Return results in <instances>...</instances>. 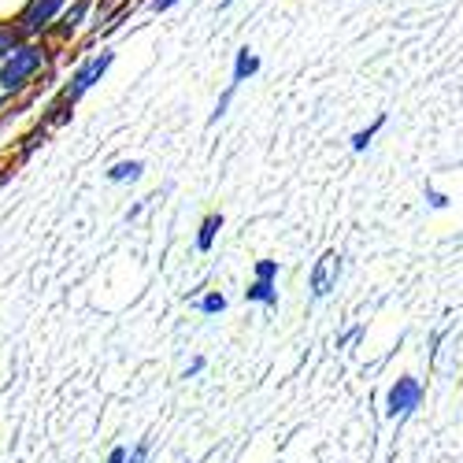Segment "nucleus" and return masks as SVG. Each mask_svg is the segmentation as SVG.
<instances>
[{"mask_svg": "<svg viewBox=\"0 0 463 463\" xmlns=\"http://www.w3.org/2000/svg\"><path fill=\"white\" fill-rule=\"evenodd\" d=\"M245 300L249 304H260V307H279V282L275 279H252L249 289H245Z\"/></svg>", "mask_w": 463, "mask_h": 463, "instance_id": "obj_6", "label": "nucleus"}, {"mask_svg": "<svg viewBox=\"0 0 463 463\" xmlns=\"http://www.w3.org/2000/svg\"><path fill=\"white\" fill-rule=\"evenodd\" d=\"M145 204H148V201H137V204H134V208H130V212H127V222H134V219H137V215H141V212H145Z\"/></svg>", "mask_w": 463, "mask_h": 463, "instance_id": "obj_22", "label": "nucleus"}, {"mask_svg": "<svg viewBox=\"0 0 463 463\" xmlns=\"http://www.w3.org/2000/svg\"><path fill=\"white\" fill-rule=\"evenodd\" d=\"M42 67H45V49L30 45V42H19L5 60H0V93L5 97L23 93L37 74H42Z\"/></svg>", "mask_w": 463, "mask_h": 463, "instance_id": "obj_1", "label": "nucleus"}, {"mask_svg": "<svg viewBox=\"0 0 463 463\" xmlns=\"http://www.w3.org/2000/svg\"><path fill=\"white\" fill-rule=\"evenodd\" d=\"M148 456H152V438H137L127 449V463H148Z\"/></svg>", "mask_w": 463, "mask_h": 463, "instance_id": "obj_14", "label": "nucleus"}, {"mask_svg": "<svg viewBox=\"0 0 463 463\" xmlns=\"http://www.w3.org/2000/svg\"><path fill=\"white\" fill-rule=\"evenodd\" d=\"M234 93H238V86H226V90H222V97L215 100V111L208 115V123H219V119H222V115L230 111V104H234Z\"/></svg>", "mask_w": 463, "mask_h": 463, "instance_id": "obj_15", "label": "nucleus"}, {"mask_svg": "<svg viewBox=\"0 0 463 463\" xmlns=\"http://www.w3.org/2000/svg\"><path fill=\"white\" fill-rule=\"evenodd\" d=\"M141 175H145V164H141V160H119V164H111V167H108V182H111V185L137 182Z\"/></svg>", "mask_w": 463, "mask_h": 463, "instance_id": "obj_10", "label": "nucleus"}, {"mask_svg": "<svg viewBox=\"0 0 463 463\" xmlns=\"http://www.w3.org/2000/svg\"><path fill=\"white\" fill-rule=\"evenodd\" d=\"M360 334H364V326H353V330H345L341 337H337V349H345L349 341H360Z\"/></svg>", "mask_w": 463, "mask_h": 463, "instance_id": "obj_18", "label": "nucleus"}, {"mask_svg": "<svg viewBox=\"0 0 463 463\" xmlns=\"http://www.w3.org/2000/svg\"><path fill=\"white\" fill-rule=\"evenodd\" d=\"M115 63V52L111 49H104V52H97V56H90V60H82L79 67H74L71 71V79H67V86H63V93H60V100L63 104H79L100 79H104V74H108V67Z\"/></svg>", "mask_w": 463, "mask_h": 463, "instance_id": "obj_2", "label": "nucleus"}, {"mask_svg": "<svg viewBox=\"0 0 463 463\" xmlns=\"http://www.w3.org/2000/svg\"><path fill=\"white\" fill-rule=\"evenodd\" d=\"M427 201H430V208H449V197L438 189H427Z\"/></svg>", "mask_w": 463, "mask_h": 463, "instance_id": "obj_19", "label": "nucleus"}, {"mask_svg": "<svg viewBox=\"0 0 463 463\" xmlns=\"http://www.w3.org/2000/svg\"><path fill=\"white\" fill-rule=\"evenodd\" d=\"M341 267H345V260H341V252H334V249H326V252L312 263V271H307V289H312V300H326V297L337 289Z\"/></svg>", "mask_w": 463, "mask_h": 463, "instance_id": "obj_4", "label": "nucleus"}, {"mask_svg": "<svg viewBox=\"0 0 463 463\" xmlns=\"http://www.w3.org/2000/svg\"><path fill=\"white\" fill-rule=\"evenodd\" d=\"M104 463H127V445H115L111 452H108V459Z\"/></svg>", "mask_w": 463, "mask_h": 463, "instance_id": "obj_20", "label": "nucleus"}, {"mask_svg": "<svg viewBox=\"0 0 463 463\" xmlns=\"http://www.w3.org/2000/svg\"><path fill=\"white\" fill-rule=\"evenodd\" d=\"M222 222H226L222 212H212V215L201 219V226H197V252H212L215 249V238H219Z\"/></svg>", "mask_w": 463, "mask_h": 463, "instance_id": "obj_8", "label": "nucleus"}, {"mask_svg": "<svg viewBox=\"0 0 463 463\" xmlns=\"http://www.w3.org/2000/svg\"><path fill=\"white\" fill-rule=\"evenodd\" d=\"M230 5H234V0H219V12H226Z\"/></svg>", "mask_w": 463, "mask_h": 463, "instance_id": "obj_23", "label": "nucleus"}, {"mask_svg": "<svg viewBox=\"0 0 463 463\" xmlns=\"http://www.w3.org/2000/svg\"><path fill=\"white\" fill-rule=\"evenodd\" d=\"M23 42V33H19V26L15 23H0V60H5L15 45Z\"/></svg>", "mask_w": 463, "mask_h": 463, "instance_id": "obj_13", "label": "nucleus"}, {"mask_svg": "<svg viewBox=\"0 0 463 463\" xmlns=\"http://www.w3.org/2000/svg\"><path fill=\"white\" fill-rule=\"evenodd\" d=\"M178 0H148V12H171Z\"/></svg>", "mask_w": 463, "mask_h": 463, "instance_id": "obj_21", "label": "nucleus"}, {"mask_svg": "<svg viewBox=\"0 0 463 463\" xmlns=\"http://www.w3.org/2000/svg\"><path fill=\"white\" fill-rule=\"evenodd\" d=\"M86 12H90V0H79L74 8H67L63 12V19H60V37H71L74 30L82 26V19H86Z\"/></svg>", "mask_w": 463, "mask_h": 463, "instance_id": "obj_11", "label": "nucleus"}, {"mask_svg": "<svg viewBox=\"0 0 463 463\" xmlns=\"http://www.w3.org/2000/svg\"><path fill=\"white\" fill-rule=\"evenodd\" d=\"M422 397H427L422 382H419L415 374H401V378L390 385V393H385V419L404 422L415 408H422Z\"/></svg>", "mask_w": 463, "mask_h": 463, "instance_id": "obj_3", "label": "nucleus"}, {"mask_svg": "<svg viewBox=\"0 0 463 463\" xmlns=\"http://www.w3.org/2000/svg\"><path fill=\"white\" fill-rule=\"evenodd\" d=\"M279 271H282V263H279V260H256L252 279H275V282H279Z\"/></svg>", "mask_w": 463, "mask_h": 463, "instance_id": "obj_16", "label": "nucleus"}, {"mask_svg": "<svg viewBox=\"0 0 463 463\" xmlns=\"http://www.w3.org/2000/svg\"><path fill=\"white\" fill-rule=\"evenodd\" d=\"M382 127H385V111L378 115V119H374L371 127H364V130H356V134H353V152H367V145L374 141V134H378Z\"/></svg>", "mask_w": 463, "mask_h": 463, "instance_id": "obj_12", "label": "nucleus"}, {"mask_svg": "<svg viewBox=\"0 0 463 463\" xmlns=\"http://www.w3.org/2000/svg\"><path fill=\"white\" fill-rule=\"evenodd\" d=\"M204 367H208V360H204V356H193V360H189V367L182 371V378H197Z\"/></svg>", "mask_w": 463, "mask_h": 463, "instance_id": "obj_17", "label": "nucleus"}, {"mask_svg": "<svg viewBox=\"0 0 463 463\" xmlns=\"http://www.w3.org/2000/svg\"><path fill=\"white\" fill-rule=\"evenodd\" d=\"M63 5H67V0H26L23 12H19V19H15L19 33H23V37L45 33V30L52 26V19L63 12Z\"/></svg>", "mask_w": 463, "mask_h": 463, "instance_id": "obj_5", "label": "nucleus"}, {"mask_svg": "<svg viewBox=\"0 0 463 463\" xmlns=\"http://www.w3.org/2000/svg\"><path fill=\"white\" fill-rule=\"evenodd\" d=\"M185 300H189L193 307H197L201 316H222L226 307H230V300H226V297H222L219 289H208L204 297H185Z\"/></svg>", "mask_w": 463, "mask_h": 463, "instance_id": "obj_9", "label": "nucleus"}, {"mask_svg": "<svg viewBox=\"0 0 463 463\" xmlns=\"http://www.w3.org/2000/svg\"><path fill=\"white\" fill-rule=\"evenodd\" d=\"M256 71H260V56H256L252 49H238V52H234V71H230V86L249 82Z\"/></svg>", "mask_w": 463, "mask_h": 463, "instance_id": "obj_7", "label": "nucleus"}]
</instances>
